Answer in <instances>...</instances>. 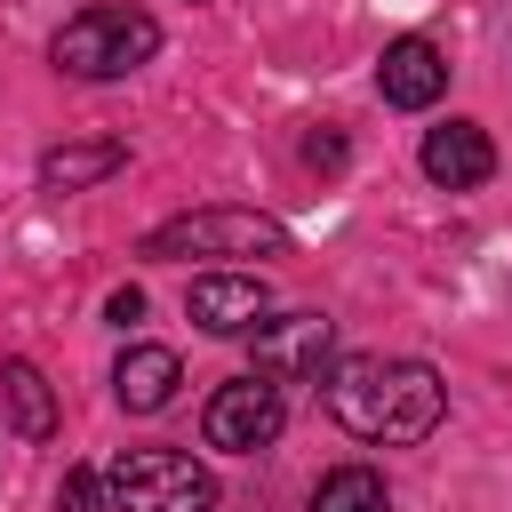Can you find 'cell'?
Returning <instances> with one entry per match:
<instances>
[{
    "mask_svg": "<svg viewBox=\"0 0 512 512\" xmlns=\"http://www.w3.org/2000/svg\"><path fill=\"white\" fill-rule=\"evenodd\" d=\"M320 384H328V416H336L352 440H376V448L432 440V424L448 416V384H440L424 360L352 352V360H336Z\"/></svg>",
    "mask_w": 512,
    "mask_h": 512,
    "instance_id": "cell-1",
    "label": "cell"
},
{
    "mask_svg": "<svg viewBox=\"0 0 512 512\" xmlns=\"http://www.w3.org/2000/svg\"><path fill=\"white\" fill-rule=\"evenodd\" d=\"M152 56H160V24L128 0H96V8L64 16V32H56V72H72V80H128Z\"/></svg>",
    "mask_w": 512,
    "mask_h": 512,
    "instance_id": "cell-2",
    "label": "cell"
},
{
    "mask_svg": "<svg viewBox=\"0 0 512 512\" xmlns=\"http://www.w3.org/2000/svg\"><path fill=\"white\" fill-rule=\"evenodd\" d=\"M136 256H152V264H184V256H288V232L272 216H256V208H184V216L152 224Z\"/></svg>",
    "mask_w": 512,
    "mask_h": 512,
    "instance_id": "cell-3",
    "label": "cell"
},
{
    "mask_svg": "<svg viewBox=\"0 0 512 512\" xmlns=\"http://www.w3.org/2000/svg\"><path fill=\"white\" fill-rule=\"evenodd\" d=\"M104 480H112V512H208L216 504L208 464H192L184 448H128Z\"/></svg>",
    "mask_w": 512,
    "mask_h": 512,
    "instance_id": "cell-4",
    "label": "cell"
},
{
    "mask_svg": "<svg viewBox=\"0 0 512 512\" xmlns=\"http://www.w3.org/2000/svg\"><path fill=\"white\" fill-rule=\"evenodd\" d=\"M280 424H288V400H280V384L256 376V368L232 376V384H216V400H208V416H200L208 448H224V456H256V448H272Z\"/></svg>",
    "mask_w": 512,
    "mask_h": 512,
    "instance_id": "cell-5",
    "label": "cell"
},
{
    "mask_svg": "<svg viewBox=\"0 0 512 512\" xmlns=\"http://www.w3.org/2000/svg\"><path fill=\"white\" fill-rule=\"evenodd\" d=\"M328 352H336V328L320 312H288V320L256 328V376H272V384H320Z\"/></svg>",
    "mask_w": 512,
    "mask_h": 512,
    "instance_id": "cell-6",
    "label": "cell"
},
{
    "mask_svg": "<svg viewBox=\"0 0 512 512\" xmlns=\"http://www.w3.org/2000/svg\"><path fill=\"white\" fill-rule=\"evenodd\" d=\"M184 312L208 328V336H256L272 320V288L256 272H200L184 288Z\"/></svg>",
    "mask_w": 512,
    "mask_h": 512,
    "instance_id": "cell-7",
    "label": "cell"
},
{
    "mask_svg": "<svg viewBox=\"0 0 512 512\" xmlns=\"http://www.w3.org/2000/svg\"><path fill=\"white\" fill-rule=\"evenodd\" d=\"M376 88H384V104H400V112L440 104V88H448V56H440V40L400 32V40L384 48V64H376Z\"/></svg>",
    "mask_w": 512,
    "mask_h": 512,
    "instance_id": "cell-8",
    "label": "cell"
},
{
    "mask_svg": "<svg viewBox=\"0 0 512 512\" xmlns=\"http://www.w3.org/2000/svg\"><path fill=\"white\" fill-rule=\"evenodd\" d=\"M424 176L448 184V192L488 184V176H496V144H488V128H480V120H440V128L424 136Z\"/></svg>",
    "mask_w": 512,
    "mask_h": 512,
    "instance_id": "cell-9",
    "label": "cell"
},
{
    "mask_svg": "<svg viewBox=\"0 0 512 512\" xmlns=\"http://www.w3.org/2000/svg\"><path fill=\"white\" fill-rule=\"evenodd\" d=\"M176 384H184V368H176L168 344H128L120 368H112V400H120L128 416H160V408L176 400Z\"/></svg>",
    "mask_w": 512,
    "mask_h": 512,
    "instance_id": "cell-10",
    "label": "cell"
},
{
    "mask_svg": "<svg viewBox=\"0 0 512 512\" xmlns=\"http://www.w3.org/2000/svg\"><path fill=\"white\" fill-rule=\"evenodd\" d=\"M128 168V144H56L48 160H40V184L48 192H88V184H104V176H120Z\"/></svg>",
    "mask_w": 512,
    "mask_h": 512,
    "instance_id": "cell-11",
    "label": "cell"
},
{
    "mask_svg": "<svg viewBox=\"0 0 512 512\" xmlns=\"http://www.w3.org/2000/svg\"><path fill=\"white\" fill-rule=\"evenodd\" d=\"M0 400H8V424H16L24 440H48V432H56V392H48V376H40L32 360H8V368H0Z\"/></svg>",
    "mask_w": 512,
    "mask_h": 512,
    "instance_id": "cell-12",
    "label": "cell"
},
{
    "mask_svg": "<svg viewBox=\"0 0 512 512\" xmlns=\"http://www.w3.org/2000/svg\"><path fill=\"white\" fill-rule=\"evenodd\" d=\"M312 512H392L384 472H368V464H336V472L312 488Z\"/></svg>",
    "mask_w": 512,
    "mask_h": 512,
    "instance_id": "cell-13",
    "label": "cell"
},
{
    "mask_svg": "<svg viewBox=\"0 0 512 512\" xmlns=\"http://www.w3.org/2000/svg\"><path fill=\"white\" fill-rule=\"evenodd\" d=\"M56 512H112V480L88 472V464H72L64 488H56Z\"/></svg>",
    "mask_w": 512,
    "mask_h": 512,
    "instance_id": "cell-14",
    "label": "cell"
},
{
    "mask_svg": "<svg viewBox=\"0 0 512 512\" xmlns=\"http://www.w3.org/2000/svg\"><path fill=\"white\" fill-rule=\"evenodd\" d=\"M104 320H112V328H136V320H144V288H112V296H104Z\"/></svg>",
    "mask_w": 512,
    "mask_h": 512,
    "instance_id": "cell-15",
    "label": "cell"
},
{
    "mask_svg": "<svg viewBox=\"0 0 512 512\" xmlns=\"http://www.w3.org/2000/svg\"><path fill=\"white\" fill-rule=\"evenodd\" d=\"M304 160H312V168H336V160H344V136H312Z\"/></svg>",
    "mask_w": 512,
    "mask_h": 512,
    "instance_id": "cell-16",
    "label": "cell"
}]
</instances>
